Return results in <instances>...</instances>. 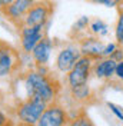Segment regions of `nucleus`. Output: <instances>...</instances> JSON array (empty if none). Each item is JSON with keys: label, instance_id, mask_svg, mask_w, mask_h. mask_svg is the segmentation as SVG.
I'll use <instances>...</instances> for the list:
<instances>
[{"label": "nucleus", "instance_id": "obj_1", "mask_svg": "<svg viewBox=\"0 0 123 126\" xmlns=\"http://www.w3.org/2000/svg\"><path fill=\"white\" fill-rule=\"evenodd\" d=\"M26 87H27L29 96H37L40 99H43L46 103L50 102L56 94L53 82L40 72H31L27 75Z\"/></svg>", "mask_w": 123, "mask_h": 126}, {"label": "nucleus", "instance_id": "obj_2", "mask_svg": "<svg viewBox=\"0 0 123 126\" xmlns=\"http://www.w3.org/2000/svg\"><path fill=\"white\" fill-rule=\"evenodd\" d=\"M46 108L47 103L43 99H40L37 96H29V99L19 106L17 115L23 123L34 125V123H37V120L40 119L42 113L45 112Z\"/></svg>", "mask_w": 123, "mask_h": 126}, {"label": "nucleus", "instance_id": "obj_3", "mask_svg": "<svg viewBox=\"0 0 123 126\" xmlns=\"http://www.w3.org/2000/svg\"><path fill=\"white\" fill-rule=\"evenodd\" d=\"M54 4L50 0H42L33 3L24 15V26H45L53 15Z\"/></svg>", "mask_w": 123, "mask_h": 126}, {"label": "nucleus", "instance_id": "obj_4", "mask_svg": "<svg viewBox=\"0 0 123 126\" xmlns=\"http://www.w3.org/2000/svg\"><path fill=\"white\" fill-rule=\"evenodd\" d=\"M92 60L93 59L89 56H80V59L75 63V66L72 67V70L69 72V76H67L70 87H77L87 83L89 75L92 70Z\"/></svg>", "mask_w": 123, "mask_h": 126}, {"label": "nucleus", "instance_id": "obj_5", "mask_svg": "<svg viewBox=\"0 0 123 126\" xmlns=\"http://www.w3.org/2000/svg\"><path fill=\"white\" fill-rule=\"evenodd\" d=\"M67 120L66 112L59 105H50L47 106L45 112L42 113L40 119L37 120V126H63Z\"/></svg>", "mask_w": 123, "mask_h": 126}, {"label": "nucleus", "instance_id": "obj_6", "mask_svg": "<svg viewBox=\"0 0 123 126\" xmlns=\"http://www.w3.org/2000/svg\"><path fill=\"white\" fill-rule=\"evenodd\" d=\"M43 27L45 26H24L20 30L22 47L24 52H33L34 46L43 39Z\"/></svg>", "mask_w": 123, "mask_h": 126}, {"label": "nucleus", "instance_id": "obj_7", "mask_svg": "<svg viewBox=\"0 0 123 126\" xmlns=\"http://www.w3.org/2000/svg\"><path fill=\"white\" fill-rule=\"evenodd\" d=\"M16 62H17L16 52L9 45L0 42V78L7 76L15 69Z\"/></svg>", "mask_w": 123, "mask_h": 126}, {"label": "nucleus", "instance_id": "obj_8", "mask_svg": "<svg viewBox=\"0 0 123 126\" xmlns=\"http://www.w3.org/2000/svg\"><path fill=\"white\" fill-rule=\"evenodd\" d=\"M34 0H15L12 4L0 7L1 12L7 16L12 20H17L20 17H24V15L27 13V10L33 6Z\"/></svg>", "mask_w": 123, "mask_h": 126}, {"label": "nucleus", "instance_id": "obj_9", "mask_svg": "<svg viewBox=\"0 0 123 126\" xmlns=\"http://www.w3.org/2000/svg\"><path fill=\"white\" fill-rule=\"evenodd\" d=\"M80 59V55L77 50L73 49H63L57 59H56V66L60 72H70L72 67L75 66V63Z\"/></svg>", "mask_w": 123, "mask_h": 126}, {"label": "nucleus", "instance_id": "obj_10", "mask_svg": "<svg viewBox=\"0 0 123 126\" xmlns=\"http://www.w3.org/2000/svg\"><path fill=\"white\" fill-rule=\"evenodd\" d=\"M103 50H105V45L99 39H93V37L85 39L80 45V53L92 59H103Z\"/></svg>", "mask_w": 123, "mask_h": 126}, {"label": "nucleus", "instance_id": "obj_11", "mask_svg": "<svg viewBox=\"0 0 123 126\" xmlns=\"http://www.w3.org/2000/svg\"><path fill=\"white\" fill-rule=\"evenodd\" d=\"M50 52H52V42L49 37H43L33 49V59L39 66H45L49 62Z\"/></svg>", "mask_w": 123, "mask_h": 126}, {"label": "nucleus", "instance_id": "obj_12", "mask_svg": "<svg viewBox=\"0 0 123 126\" xmlns=\"http://www.w3.org/2000/svg\"><path fill=\"white\" fill-rule=\"evenodd\" d=\"M117 62L112 57H103L94 66V75L99 79H110L116 73Z\"/></svg>", "mask_w": 123, "mask_h": 126}, {"label": "nucleus", "instance_id": "obj_13", "mask_svg": "<svg viewBox=\"0 0 123 126\" xmlns=\"http://www.w3.org/2000/svg\"><path fill=\"white\" fill-rule=\"evenodd\" d=\"M115 34H116L117 43H120V42L123 40V9L119 10V19H117V23H116Z\"/></svg>", "mask_w": 123, "mask_h": 126}, {"label": "nucleus", "instance_id": "obj_14", "mask_svg": "<svg viewBox=\"0 0 123 126\" xmlns=\"http://www.w3.org/2000/svg\"><path fill=\"white\" fill-rule=\"evenodd\" d=\"M90 29H92L93 33H96V34H106V33H108V26L103 23L100 19H97V20L93 22L92 26H90Z\"/></svg>", "mask_w": 123, "mask_h": 126}, {"label": "nucleus", "instance_id": "obj_15", "mask_svg": "<svg viewBox=\"0 0 123 126\" xmlns=\"http://www.w3.org/2000/svg\"><path fill=\"white\" fill-rule=\"evenodd\" d=\"M72 90H73V94L76 96L77 99H85L89 96L90 93V89L87 85H82V86H77V87H72Z\"/></svg>", "mask_w": 123, "mask_h": 126}, {"label": "nucleus", "instance_id": "obj_16", "mask_svg": "<svg viewBox=\"0 0 123 126\" xmlns=\"http://www.w3.org/2000/svg\"><path fill=\"white\" fill-rule=\"evenodd\" d=\"M69 126H94V125H93L92 120L87 118L86 115H80V116H77L75 120H72Z\"/></svg>", "mask_w": 123, "mask_h": 126}, {"label": "nucleus", "instance_id": "obj_17", "mask_svg": "<svg viewBox=\"0 0 123 126\" xmlns=\"http://www.w3.org/2000/svg\"><path fill=\"white\" fill-rule=\"evenodd\" d=\"M92 3H96V4H103L106 7H116L122 3V0H89Z\"/></svg>", "mask_w": 123, "mask_h": 126}, {"label": "nucleus", "instance_id": "obj_18", "mask_svg": "<svg viewBox=\"0 0 123 126\" xmlns=\"http://www.w3.org/2000/svg\"><path fill=\"white\" fill-rule=\"evenodd\" d=\"M117 46H116L115 43H109L108 46H105V50H103V57H110V56L113 55V52H115Z\"/></svg>", "mask_w": 123, "mask_h": 126}, {"label": "nucleus", "instance_id": "obj_19", "mask_svg": "<svg viewBox=\"0 0 123 126\" xmlns=\"http://www.w3.org/2000/svg\"><path fill=\"white\" fill-rule=\"evenodd\" d=\"M87 24H89V17H87V16H83V17H80V19L76 22L75 27H77L79 30H83Z\"/></svg>", "mask_w": 123, "mask_h": 126}, {"label": "nucleus", "instance_id": "obj_20", "mask_svg": "<svg viewBox=\"0 0 123 126\" xmlns=\"http://www.w3.org/2000/svg\"><path fill=\"white\" fill-rule=\"evenodd\" d=\"M108 106L110 108V110L115 113L117 118L120 119V120H123V112L120 110V108H119V106H116L115 103H110V102H108Z\"/></svg>", "mask_w": 123, "mask_h": 126}, {"label": "nucleus", "instance_id": "obj_21", "mask_svg": "<svg viewBox=\"0 0 123 126\" xmlns=\"http://www.w3.org/2000/svg\"><path fill=\"white\" fill-rule=\"evenodd\" d=\"M115 75L123 82V60L117 62V66H116V73H115Z\"/></svg>", "mask_w": 123, "mask_h": 126}, {"label": "nucleus", "instance_id": "obj_22", "mask_svg": "<svg viewBox=\"0 0 123 126\" xmlns=\"http://www.w3.org/2000/svg\"><path fill=\"white\" fill-rule=\"evenodd\" d=\"M15 0H0V7H4V6H9L12 4Z\"/></svg>", "mask_w": 123, "mask_h": 126}, {"label": "nucleus", "instance_id": "obj_23", "mask_svg": "<svg viewBox=\"0 0 123 126\" xmlns=\"http://www.w3.org/2000/svg\"><path fill=\"white\" fill-rule=\"evenodd\" d=\"M4 123H6V118H4V115L0 112V126H3Z\"/></svg>", "mask_w": 123, "mask_h": 126}, {"label": "nucleus", "instance_id": "obj_24", "mask_svg": "<svg viewBox=\"0 0 123 126\" xmlns=\"http://www.w3.org/2000/svg\"><path fill=\"white\" fill-rule=\"evenodd\" d=\"M117 45H119V46H120V47H123V40H122V42H120V43H117Z\"/></svg>", "mask_w": 123, "mask_h": 126}]
</instances>
